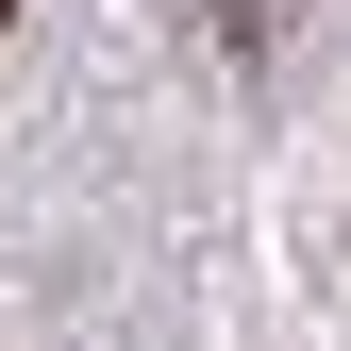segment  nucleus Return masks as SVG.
Masks as SVG:
<instances>
[{
    "mask_svg": "<svg viewBox=\"0 0 351 351\" xmlns=\"http://www.w3.org/2000/svg\"><path fill=\"white\" fill-rule=\"evenodd\" d=\"M0 17H17V0H0Z\"/></svg>",
    "mask_w": 351,
    "mask_h": 351,
    "instance_id": "f257e3e1",
    "label": "nucleus"
}]
</instances>
